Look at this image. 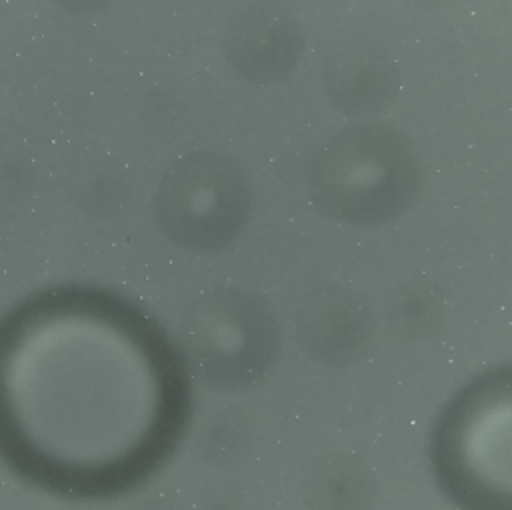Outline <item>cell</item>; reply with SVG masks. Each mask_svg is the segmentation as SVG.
<instances>
[{"instance_id":"1","label":"cell","mask_w":512,"mask_h":510,"mask_svg":"<svg viewBox=\"0 0 512 510\" xmlns=\"http://www.w3.org/2000/svg\"><path fill=\"white\" fill-rule=\"evenodd\" d=\"M422 188L410 140L390 124L360 122L332 134L308 170L318 210L348 224H382L404 214Z\"/></svg>"},{"instance_id":"2","label":"cell","mask_w":512,"mask_h":510,"mask_svg":"<svg viewBox=\"0 0 512 510\" xmlns=\"http://www.w3.org/2000/svg\"><path fill=\"white\" fill-rule=\"evenodd\" d=\"M436 466L468 510H512V372L486 376L444 416Z\"/></svg>"},{"instance_id":"3","label":"cell","mask_w":512,"mask_h":510,"mask_svg":"<svg viewBox=\"0 0 512 510\" xmlns=\"http://www.w3.org/2000/svg\"><path fill=\"white\" fill-rule=\"evenodd\" d=\"M166 198L176 226L202 246L232 242L252 210V186L244 170L208 152L184 158L170 172Z\"/></svg>"},{"instance_id":"4","label":"cell","mask_w":512,"mask_h":510,"mask_svg":"<svg viewBox=\"0 0 512 510\" xmlns=\"http://www.w3.org/2000/svg\"><path fill=\"white\" fill-rule=\"evenodd\" d=\"M304 54L298 20L280 4L260 0L244 8L226 34L230 66L246 80L272 84L288 78Z\"/></svg>"},{"instance_id":"5","label":"cell","mask_w":512,"mask_h":510,"mask_svg":"<svg viewBox=\"0 0 512 510\" xmlns=\"http://www.w3.org/2000/svg\"><path fill=\"white\" fill-rule=\"evenodd\" d=\"M328 98L346 114H374L398 94L400 80L394 62L378 48L348 42L330 52L324 62Z\"/></svg>"}]
</instances>
